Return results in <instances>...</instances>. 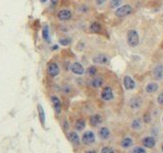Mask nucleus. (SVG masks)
<instances>
[{"mask_svg": "<svg viewBox=\"0 0 163 153\" xmlns=\"http://www.w3.org/2000/svg\"><path fill=\"white\" fill-rule=\"evenodd\" d=\"M141 104H142V101H141V99L139 97H133V98H131L130 101V106H131V108H133V109L140 108Z\"/></svg>", "mask_w": 163, "mask_h": 153, "instance_id": "ddd939ff", "label": "nucleus"}, {"mask_svg": "<svg viewBox=\"0 0 163 153\" xmlns=\"http://www.w3.org/2000/svg\"><path fill=\"white\" fill-rule=\"evenodd\" d=\"M157 102H158L159 105H163V92L160 93V95H158V97H157Z\"/></svg>", "mask_w": 163, "mask_h": 153, "instance_id": "c756f323", "label": "nucleus"}, {"mask_svg": "<svg viewBox=\"0 0 163 153\" xmlns=\"http://www.w3.org/2000/svg\"><path fill=\"white\" fill-rule=\"evenodd\" d=\"M47 70H48L49 75L52 76V77L57 76L58 74L59 73V67L58 64H56V63H51V64H49Z\"/></svg>", "mask_w": 163, "mask_h": 153, "instance_id": "1a4fd4ad", "label": "nucleus"}, {"mask_svg": "<svg viewBox=\"0 0 163 153\" xmlns=\"http://www.w3.org/2000/svg\"><path fill=\"white\" fill-rule=\"evenodd\" d=\"M106 1V0H96V3H97V5L101 6V5H103V4H105Z\"/></svg>", "mask_w": 163, "mask_h": 153, "instance_id": "7c9ffc66", "label": "nucleus"}, {"mask_svg": "<svg viewBox=\"0 0 163 153\" xmlns=\"http://www.w3.org/2000/svg\"><path fill=\"white\" fill-rule=\"evenodd\" d=\"M51 3H52V5H57V3H58V0H51Z\"/></svg>", "mask_w": 163, "mask_h": 153, "instance_id": "2f4dec72", "label": "nucleus"}, {"mask_svg": "<svg viewBox=\"0 0 163 153\" xmlns=\"http://www.w3.org/2000/svg\"><path fill=\"white\" fill-rule=\"evenodd\" d=\"M102 98L106 101H109L113 99V92H112V89L111 87H106V88L103 89L102 93H101Z\"/></svg>", "mask_w": 163, "mask_h": 153, "instance_id": "20e7f679", "label": "nucleus"}, {"mask_svg": "<svg viewBox=\"0 0 163 153\" xmlns=\"http://www.w3.org/2000/svg\"><path fill=\"white\" fill-rule=\"evenodd\" d=\"M158 89V85L156 83H149L148 85L146 86V92L149 93H153L155 92Z\"/></svg>", "mask_w": 163, "mask_h": 153, "instance_id": "f3484780", "label": "nucleus"}, {"mask_svg": "<svg viewBox=\"0 0 163 153\" xmlns=\"http://www.w3.org/2000/svg\"><path fill=\"white\" fill-rule=\"evenodd\" d=\"M131 13H133V8H131V6L124 5V6H121V7L116 9V11H115V15L118 17H127L128 15H131Z\"/></svg>", "mask_w": 163, "mask_h": 153, "instance_id": "f03ea898", "label": "nucleus"}, {"mask_svg": "<svg viewBox=\"0 0 163 153\" xmlns=\"http://www.w3.org/2000/svg\"><path fill=\"white\" fill-rule=\"evenodd\" d=\"M42 35H43V38H44L45 40H47V42H49V30H48V27L45 26L44 28H43V31H42Z\"/></svg>", "mask_w": 163, "mask_h": 153, "instance_id": "393cba45", "label": "nucleus"}, {"mask_svg": "<svg viewBox=\"0 0 163 153\" xmlns=\"http://www.w3.org/2000/svg\"><path fill=\"white\" fill-rule=\"evenodd\" d=\"M70 70L74 74H77V75H82V74H84V67L80 63H78V62L73 63L70 65Z\"/></svg>", "mask_w": 163, "mask_h": 153, "instance_id": "0eeeda50", "label": "nucleus"}, {"mask_svg": "<svg viewBox=\"0 0 163 153\" xmlns=\"http://www.w3.org/2000/svg\"><path fill=\"white\" fill-rule=\"evenodd\" d=\"M72 17V13L71 11L67 10V9H64V10H61L58 13V18L61 21H66L69 20Z\"/></svg>", "mask_w": 163, "mask_h": 153, "instance_id": "423d86ee", "label": "nucleus"}, {"mask_svg": "<svg viewBox=\"0 0 163 153\" xmlns=\"http://www.w3.org/2000/svg\"><path fill=\"white\" fill-rule=\"evenodd\" d=\"M93 63L99 64V65H108L109 64V59L108 56L103 55V54H98L92 59Z\"/></svg>", "mask_w": 163, "mask_h": 153, "instance_id": "39448f33", "label": "nucleus"}, {"mask_svg": "<svg viewBox=\"0 0 163 153\" xmlns=\"http://www.w3.org/2000/svg\"><path fill=\"white\" fill-rule=\"evenodd\" d=\"M141 127H142V123H141V120H138V118L134 120L133 122H131V128L134 130H139L141 129Z\"/></svg>", "mask_w": 163, "mask_h": 153, "instance_id": "412c9836", "label": "nucleus"}, {"mask_svg": "<svg viewBox=\"0 0 163 153\" xmlns=\"http://www.w3.org/2000/svg\"><path fill=\"white\" fill-rule=\"evenodd\" d=\"M52 103H53V106H54L56 112L59 114V112H61V101H59V99L57 97V96H52Z\"/></svg>", "mask_w": 163, "mask_h": 153, "instance_id": "dca6fc26", "label": "nucleus"}, {"mask_svg": "<svg viewBox=\"0 0 163 153\" xmlns=\"http://www.w3.org/2000/svg\"><path fill=\"white\" fill-rule=\"evenodd\" d=\"M82 140H83L84 145H91V143L95 142V135H94L92 131H86V132L84 133Z\"/></svg>", "mask_w": 163, "mask_h": 153, "instance_id": "7ed1b4c3", "label": "nucleus"}, {"mask_svg": "<svg viewBox=\"0 0 163 153\" xmlns=\"http://www.w3.org/2000/svg\"><path fill=\"white\" fill-rule=\"evenodd\" d=\"M131 153H147V152L145 149L143 147H141V146H136V147L133 148V150Z\"/></svg>", "mask_w": 163, "mask_h": 153, "instance_id": "bb28decb", "label": "nucleus"}, {"mask_svg": "<svg viewBox=\"0 0 163 153\" xmlns=\"http://www.w3.org/2000/svg\"><path fill=\"white\" fill-rule=\"evenodd\" d=\"M37 109H39V118H40V121H41L42 124H44L45 122V115H44V111H43L42 107L40 105L37 106Z\"/></svg>", "mask_w": 163, "mask_h": 153, "instance_id": "5701e85b", "label": "nucleus"}, {"mask_svg": "<svg viewBox=\"0 0 163 153\" xmlns=\"http://www.w3.org/2000/svg\"><path fill=\"white\" fill-rule=\"evenodd\" d=\"M103 85V79L102 78H94L91 80V86L93 88H100Z\"/></svg>", "mask_w": 163, "mask_h": 153, "instance_id": "aec40b11", "label": "nucleus"}, {"mask_svg": "<svg viewBox=\"0 0 163 153\" xmlns=\"http://www.w3.org/2000/svg\"><path fill=\"white\" fill-rule=\"evenodd\" d=\"M96 72H97V68L95 67H93V65H92V67H89L88 68H87V73H88L89 75H91V76L95 75Z\"/></svg>", "mask_w": 163, "mask_h": 153, "instance_id": "a878e982", "label": "nucleus"}, {"mask_svg": "<svg viewBox=\"0 0 163 153\" xmlns=\"http://www.w3.org/2000/svg\"><path fill=\"white\" fill-rule=\"evenodd\" d=\"M101 153H114V151H113V149L111 147H104L102 149Z\"/></svg>", "mask_w": 163, "mask_h": 153, "instance_id": "c85d7f7f", "label": "nucleus"}, {"mask_svg": "<svg viewBox=\"0 0 163 153\" xmlns=\"http://www.w3.org/2000/svg\"><path fill=\"white\" fill-rule=\"evenodd\" d=\"M123 83H124V87L126 88V90H133L135 88V82H134L133 78L130 76H125Z\"/></svg>", "mask_w": 163, "mask_h": 153, "instance_id": "9d476101", "label": "nucleus"}, {"mask_svg": "<svg viewBox=\"0 0 163 153\" xmlns=\"http://www.w3.org/2000/svg\"><path fill=\"white\" fill-rule=\"evenodd\" d=\"M162 151H163V145H162Z\"/></svg>", "mask_w": 163, "mask_h": 153, "instance_id": "f704fd0d", "label": "nucleus"}, {"mask_svg": "<svg viewBox=\"0 0 163 153\" xmlns=\"http://www.w3.org/2000/svg\"><path fill=\"white\" fill-rule=\"evenodd\" d=\"M90 124L92 126H98L100 123L102 122V118L100 115H93L90 118Z\"/></svg>", "mask_w": 163, "mask_h": 153, "instance_id": "f8f14e48", "label": "nucleus"}, {"mask_svg": "<svg viewBox=\"0 0 163 153\" xmlns=\"http://www.w3.org/2000/svg\"><path fill=\"white\" fill-rule=\"evenodd\" d=\"M127 42L131 47H135L139 43V35L135 30H130L127 34Z\"/></svg>", "mask_w": 163, "mask_h": 153, "instance_id": "f257e3e1", "label": "nucleus"}, {"mask_svg": "<svg viewBox=\"0 0 163 153\" xmlns=\"http://www.w3.org/2000/svg\"><path fill=\"white\" fill-rule=\"evenodd\" d=\"M40 1H41L42 3H44V2H46V1H47V0H40Z\"/></svg>", "mask_w": 163, "mask_h": 153, "instance_id": "72a5a7b5", "label": "nucleus"}, {"mask_svg": "<svg viewBox=\"0 0 163 153\" xmlns=\"http://www.w3.org/2000/svg\"><path fill=\"white\" fill-rule=\"evenodd\" d=\"M122 0H111V8H118V6L120 5Z\"/></svg>", "mask_w": 163, "mask_h": 153, "instance_id": "cd10ccee", "label": "nucleus"}, {"mask_svg": "<svg viewBox=\"0 0 163 153\" xmlns=\"http://www.w3.org/2000/svg\"><path fill=\"white\" fill-rule=\"evenodd\" d=\"M59 42L61 43V45L66 46L71 42V40L69 38H61V39H59Z\"/></svg>", "mask_w": 163, "mask_h": 153, "instance_id": "b1692460", "label": "nucleus"}, {"mask_svg": "<svg viewBox=\"0 0 163 153\" xmlns=\"http://www.w3.org/2000/svg\"><path fill=\"white\" fill-rule=\"evenodd\" d=\"M68 139L70 140V142L74 145H79L80 143V138L78 136V134L76 132H69L68 133Z\"/></svg>", "mask_w": 163, "mask_h": 153, "instance_id": "4468645a", "label": "nucleus"}, {"mask_svg": "<svg viewBox=\"0 0 163 153\" xmlns=\"http://www.w3.org/2000/svg\"><path fill=\"white\" fill-rule=\"evenodd\" d=\"M143 145L147 148H153L155 145V140L153 137H146L142 140Z\"/></svg>", "mask_w": 163, "mask_h": 153, "instance_id": "9b49d317", "label": "nucleus"}, {"mask_svg": "<svg viewBox=\"0 0 163 153\" xmlns=\"http://www.w3.org/2000/svg\"><path fill=\"white\" fill-rule=\"evenodd\" d=\"M89 30H90V32H92V33H100L102 30V26L100 25V23L98 22H93L91 25L89 26Z\"/></svg>", "mask_w": 163, "mask_h": 153, "instance_id": "6ab92c4d", "label": "nucleus"}, {"mask_svg": "<svg viewBox=\"0 0 163 153\" xmlns=\"http://www.w3.org/2000/svg\"><path fill=\"white\" fill-rule=\"evenodd\" d=\"M84 127H86V121H84V120H78L77 122H76V124H75V128H76L78 131L83 130Z\"/></svg>", "mask_w": 163, "mask_h": 153, "instance_id": "4be33fe9", "label": "nucleus"}, {"mask_svg": "<svg viewBox=\"0 0 163 153\" xmlns=\"http://www.w3.org/2000/svg\"><path fill=\"white\" fill-rule=\"evenodd\" d=\"M133 145V140L131 138H125L122 140V142H121V146L123 148H128Z\"/></svg>", "mask_w": 163, "mask_h": 153, "instance_id": "a211bd4d", "label": "nucleus"}, {"mask_svg": "<svg viewBox=\"0 0 163 153\" xmlns=\"http://www.w3.org/2000/svg\"><path fill=\"white\" fill-rule=\"evenodd\" d=\"M153 75L156 80H161L163 78V65L158 64L153 70Z\"/></svg>", "mask_w": 163, "mask_h": 153, "instance_id": "6e6552de", "label": "nucleus"}, {"mask_svg": "<svg viewBox=\"0 0 163 153\" xmlns=\"http://www.w3.org/2000/svg\"><path fill=\"white\" fill-rule=\"evenodd\" d=\"M86 153H96L95 151H92V150H90V151H87Z\"/></svg>", "mask_w": 163, "mask_h": 153, "instance_id": "473e14b6", "label": "nucleus"}, {"mask_svg": "<svg viewBox=\"0 0 163 153\" xmlns=\"http://www.w3.org/2000/svg\"><path fill=\"white\" fill-rule=\"evenodd\" d=\"M111 135V132L106 127H102L101 129L99 130V137L102 140H106Z\"/></svg>", "mask_w": 163, "mask_h": 153, "instance_id": "2eb2a0df", "label": "nucleus"}, {"mask_svg": "<svg viewBox=\"0 0 163 153\" xmlns=\"http://www.w3.org/2000/svg\"></svg>", "mask_w": 163, "mask_h": 153, "instance_id": "c9c22d12", "label": "nucleus"}]
</instances>
